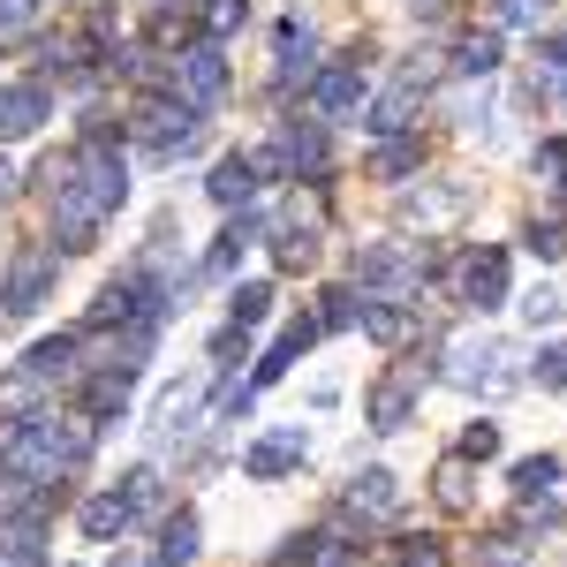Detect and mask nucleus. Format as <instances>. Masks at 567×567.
I'll use <instances>...</instances> for the list:
<instances>
[{
    "label": "nucleus",
    "instance_id": "nucleus-1",
    "mask_svg": "<svg viewBox=\"0 0 567 567\" xmlns=\"http://www.w3.org/2000/svg\"><path fill=\"white\" fill-rule=\"evenodd\" d=\"M219 91H227V61H219V45H189L175 69V99H189L197 114L219 106Z\"/></svg>",
    "mask_w": 567,
    "mask_h": 567
},
{
    "label": "nucleus",
    "instance_id": "nucleus-2",
    "mask_svg": "<svg viewBox=\"0 0 567 567\" xmlns=\"http://www.w3.org/2000/svg\"><path fill=\"white\" fill-rule=\"evenodd\" d=\"M303 446H310V439H303V424H280L272 439H258V446L243 454V470H250L258 484H272V477H288V470L303 462Z\"/></svg>",
    "mask_w": 567,
    "mask_h": 567
},
{
    "label": "nucleus",
    "instance_id": "nucleus-3",
    "mask_svg": "<svg viewBox=\"0 0 567 567\" xmlns=\"http://www.w3.org/2000/svg\"><path fill=\"white\" fill-rule=\"evenodd\" d=\"M45 288H53V250H23L8 272V318H31L45 303Z\"/></svg>",
    "mask_w": 567,
    "mask_h": 567
},
{
    "label": "nucleus",
    "instance_id": "nucleus-4",
    "mask_svg": "<svg viewBox=\"0 0 567 567\" xmlns=\"http://www.w3.org/2000/svg\"><path fill=\"white\" fill-rule=\"evenodd\" d=\"M355 106H363V69H326V76H318V84H310V114H318V122H341V114H355Z\"/></svg>",
    "mask_w": 567,
    "mask_h": 567
},
{
    "label": "nucleus",
    "instance_id": "nucleus-5",
    "mask_svg": "<svg viewBox=\"0 0 567 567\" xmlns=\"http://www.w3.org/2000/svg\"><path fill=\"white\" fill-rule=\"evenodd\" d=\"M499 296H507V258H499V250H470V258H462V303L492 310Z\"/></svg>",
    "mask_w": 567,
    "mask_h": 567
},
{
    "label": "nucleus",
    "instance_id": "nucleus-6",
    "mask_svg": "<svg viewBox=\"0 0 567 567\" xmlns=\"http://www.w3.org/2000/svg\"><path fill=\"white\" fill-rule=\"evenodd\" d=\"M416 272H424V258H416V250H401V243L363 250V258H355V280H371V288H409Z\"/></svg>",
    "mask_w": 567,
    "mask_h": 567
},
{
    "label": "nucleus",
    "instance_id": "nucleus-7",
    "mask_svg": "<svg viewBox=\"0 0 567 567\" xmlns=\"http://www.w3.org/2000/svg\"><path fill=\"white\" fill-rule=\"evenodd\" d=\"M130 386H136L130 363H106V371L84 386V416H99V424H106V416H122V409H130Z\"/></svg>",
    "mask_w": 567,
    "mask_h": 567
},
{
    "label": "nucleus",
    "instance_id": "nucleus-8",
    "mask_svg": "<svg viewBox=\"0 0 567 567\" xmlns=\"http://www.w3.org/2000/svg\"><path fill=\"white\" fill-rule=\"evenodd\" d=\"M45 122V91L23 84V91H0V144H16V136H31Z\"/></svg>",
    "mask_w": 567,
    "mask_h": 567
},
{
    "label": "nucleus",
    "instance_id": "nucleus-9",
    "mask_svg": "<svg viewBox=\"0 0 567 567\" xmlns=\"http://www.w3.org/2000/svg\"><path fill=\"white\" fill-rule=\"evenodd\" d=\"M310 341H318V326H310V318H296V326H288V333H280L272 349H265V363H258V379H250V393L272 386V379H280V371H288V363H296V355H303Z\"/></svg>",
    "mask_w": 567,
    "mask_h": 567
},
{
    "label": "nucleus",
    "instance_id": "nucleus-10",
    "mask_svg": "<svg viewBox=\"0 0 567 567\" xmlns=\"http://www.w3.org/2000/svg\"><path fill=\"white\" fill-rule=\"evenodd\" d=\"M258 235H265V213H235V219H227V235L213 243V258H205V272H235V258H243V250H250Z\"/></svg>",
    "mask_w": 567,
    "mask_h": 567
},
{
    "label": "nucleus",
    "instance_id": "nucleus-11",
    "mask_svg": "<svg viewBox=\"0 0 567 567\" xmlns=\"http://www.w3.org/2000/svg\"><path fill=\"white\" fill-rule=\"evenodd\" d=\"M205 189H213L219 205H250V197H258V159H243V152H235V159H219Z\"/></svg>",
    "mask_w": 567,
    "mask_h": 567
},
{
    "label": "nucleus",
    "instance_id": "nucleus-12",
    "mask_svg": "<svg viewBox=\"0 0 567 567\" xmlns=\"http://www.w3.org/2000/svg\"><path fill=\"white\" fill-rule=\"evenodd\" d=\"M349 507H355V515H379V523H386V515H401V492H393L386 470H363V477L349 484Z\"/></svg>",
    "mask_w": 567,
    "mask_h": 567
},
{
    "label": "nucleus",
    "instance_id": "nucleus-13",
    "mask_svg": "<svg viewBox=\"0 0 567 567\" xmlns=\"http://www.w3.org/2000/svg\"><path fill=\"white\" fill-rule=\"evenodd\" d=\"M416 159H424V136H386V144L371 152V175H379V182H401Z\"/></svg>",
    "mask_w": 567,
    "mask_h": 567
},
{
    "label": "nucleus",
    "instance_id": "nucleus-14",
    "mask_svg": "<svg viewBox=\"0 0 567 567\" xmlns=\"http://www.w3.org/2000/svg\"><path fill=\"white\" fill-rule=\"evenodd\" d=\"M409 409H416L409 379H386V386L371 393V424H379V432H401V424H409Z\"/></svg>",
    "mask_w": 567,
    "mask_h": 567
},
{
    "label": "nucleus",
    "instance_id": "nucleus-15",
    "mask_svg": "<svg viewBox=\"0 0 567 567\" xmlns=\"http://www.w3.org/2000/svg\"><path fill=\"white\" fill-rule=\"evenodd\" d=\"M454 213H462L454 189H416V197H401V219H409V227H439V219H454Z\"/></svg>",
    "mask_w": 567,
    "mask_h": 567
},
{
    "label": "nucleus",
    "instance_id": "nucleus-16",
    "mask_svg": "<svg viewBox=\"0 0 567 567\" xmlns=\"http://www.w3.org/2000/svg\"><path fill=\"white\" fill-rule=\"evenodd\" d=\"M310 69H318L310 61V31L303 23H280V84H303Z\"/></svg>",
    "mask_w": 567,
    "mask_h": 567
},
{
    "label": "nucleus",
    "instance_id": "nucleus-17",
    "mask_svg": "<svg viewBox=\"0 0 567 567\" xmlns=\"http://www.w3.org/2000/svg\"><path fill=\"white\" fill-rule=\"evenodd\" d=\"M409 326H416V318H409L401 303H363V333H371V341H386V349L409 341Z\"/></svg>",
    "mask_w": 567,
    "mask_h": 567
},
{
    "label": "nucleus",
    "instance_id": "nucleus-18",
    "mask_svg": "<svg viewBox=\"0 0 567 567\" xmlns=\"http://www.w3.org/2000/svg\"><path fill=\"white\" fill-rule=\"evenodd\" d=\"M130 529V499L106 492V499H84V537H122Z\"/></svg>",
    "mask_w": 567,
    "mask_h": 567
},
{
    "label": "nucleus",
    "instance_id": "nucleus-19",
    "mask_svg": "<svg viewBox=\"0 0 567 567\" xmlns=\"http://www.w3.org/2000/svg\"><path fill=\"white\" fill-rule=\"evenodd\" d=\"M197 553H205V545H197V515H167V529H159V560L189 567Z\"/></svg>",
    "mask_w": 567,
    "mask_h": 567
},
{
    "label": "nucleus",
    "instance_id": "nucleus-20",
    "mask_svg": "<svg viewBox=\"0 0 567 567\" xmlns=\"http://www.w3.org/2000/svg\"><path fill=\"white\" fill-rule=\"evenodd\" d=\"M39 393H45V379L23 363V371H8L0 379V416H23V409H39Z\"/></svg>",
    "mask_w": 567,
    "mask_h": 567
},
{
    "label": "nucleus",
    "instance_id": "nucleus-21",
    "mask_svg": "<svg viewBox=\"0 0 567 567\" xmlns=\"http://www.w3.org/2000/svg\"><path fill=\"white\" fill-rule=\"evenodd\" d=\"M454 69H462V76H492V69H499V39H492V31H484V39H462Z\"/></svg>",
    "mask_w": 567,
    "mask_h": 567
},
{
    "label": "nucleus",
    "instance_id": "nucleus-22",
    "mask_svg": "<svg viewBox=\"0 0 567 567\" xmlns=\"http://www.w3.org/2000/svg\"><path fill=\"white\" fill-rule=\"evenodd\" d=\"M23 363H31L39 379H53V371H69V363H76V333H61V341H39V349L23 355Z\"/></svg>",
    "mask_w": 567,
    "mask_h": 567
},
{
    "label": "nucleus",
    "instance_id": "nucleus-23",
    "mask_svg": "<svg viewBox=\"0 0 567 567\" xmlns=\"http://www.w3.org/2000/svg\"><path fill=\"white\" fill-rule=\"evenodd\" d=\"M553 484H560V462H553V454H537V462L515 470V492H523V499H545Z\"/></svg>",
    "mask_w": 567,
    "mask_h": 567
},
{
    "label": "nucleus",
    "instance_id": "nucleus-24",
    "mask_svg": "<svg viewBox=\"0 0 567 567\" xmlns=\"http://www.w3.org/2000/svg\"><path fill=\"white\" fill-rule=\"evenodd\" d=\"M523 318H529V326H560V318H567V296H560V288H529V296H523Z\"/></svg>",
    "mask_w": 567,
    "mask_h": 567
},
{
    "label": "nucleus",
    "instance_id": "nucleus-25",
    "mask_svg": "<svg viewBox=\"0 0 567 567\" xmlns=\"http://www.w3.org/2000/svg\"><path fill=\"white\" fill-rule=\"evenodd\" d=\"M243 16H250L243 0H205V31H213V45L235 39V31H243Z\"/></svg>",
    "mask_w": 567,
    "mask_h": 567
},
{
    "label": "nucleus",
    "instance_id": "nucleus-26",
    "mask_svg": "<svg viewBox=\"0 0 567 567\" xmlns=\"http://www.w3.org/2000/svg\"><path fill=\"white\" fill-rule=\"evenodd\" d=\"M197 416V386H167V401H159V432H182Z\"/></svg>",
    "mask_w": 567,
    "mask_h": 567
},
{
    "label": "nucleus",
    "instance_id": "nucleus-27",
    "mask_svg": "<svg viewBox=\"0 0 567 567\" xmlns=\"http://www.w3.org/2000/svg\"><path fill=\"white\" fill-rule=\"evenodd\" d=\"M265 310H272V288H265V280H250V288H235V326H258Z\"/></svg>",
    "mask_w": 567,
    "mask_h": 567
},
{
    "label": "nucleus",
    "instance_id": "nucleus-28",
    "mask_svg": "<svg viewBox=\"0 0 567 567\" xmlns=\"http://www.w3.org/2000/svg\"><path fill=\"white\" fill-rule=\"evenodd\" d=\"M529 379H537V386H553V393H560V386H567V341H553V349L537 355V371H529Z\"/></svg>",
    "mask_w": 567,
    "mask_h": 567
},
{
    "label": "nucleus",
    "instance_id": "nucleus-29",
    "mask_svg": "<svg viewBox=\"0 0 567 567\" xmlns=\"http://www.w3.org/2000/svg\"><path fill=\"white\" fill-rule=\"evenodd\" d=\"M439 499H446V507H470V462H446V470H439Z\"/></svg>",
    "mask_w": 567,
    "mask_h": 567
},
{
    "label": "nucleus",
    "instance_id": "nucleus-30",
    "mask_svg": "<svg viewBox=\"0 0 567 567\" xmlns=\"http://www.w3.org/2000/svg\"><path fill=\"white\" fill-rule=\"evenodd\" d=\"M477 560H484V567H523V560H529V545H523V537H492Z\"/></svg>",
    "mask_w": 567,
    "mask_h": 567
},
{
    "label": "nucleus",
    "instance_id": "nucleus-31",
    "mask_svg": "<svg viewBox=\"0 0 567 567\" xmlns=\"http://www.w3.org/2000/svg\"><path fill=\"white\" fill-rule=\"evenodd\" d=\"M122 499H130V515H144V507H159V470H136Z\"/></svg>",
    "mask_w": 567,
    "mask_h": 567
},
{
    "label": "nucleus",
    "instance_id": "nucleus-32",
    "mask_svg": "<svg viewBox=\"0 0 567 567\" xmlns=\"http://www.w3.org/2000/svg\"><path fill=\"white\" fill-rule=\"evenodd\" d=\"M477 454H499V424H470L462 432V462H477Z\"/></svg>",
    "mask_w": 567,
    "mask_h": 567
},
{
    "label": "nucleus",
    "instance_id": "nucleus-33",
    "mask_svg": "<svg viewBox=\"0 0 567 567\" xmlns=\"http://www.w3.org/2000/svg\"><path fill=\"white\" fill-rule=\"evenodd\" d=\"M401 567H446L439 537H409V545H401Z\"/></svg>",
    "mask_w": 567,
    "mask_h": 567
},
{
    "label": "nucleus",
    "instance_id": "nucleus-34",
    "mask_svg": "<svg viewBox=\"0 0 567 567\" xmlns=\"http://www.w3.org/2000/svg\"><path fill=\"white\" fill-rule=\"evenodd\" d=\"M529 167H537V182H560L567 175V144H537V159H529Z\"/></svg>",
    "mask_w": 567,
    "mask_h": 567
},
{
    "label": "nucleus",
    "instance_id": "nucleus-35",
    "mask_svg": "<svg viewBox=\"0 0 567 567\" xmlns=\"http://www.w3.org/2000/svg\"><path fill=\"white\" fill-rule=\"evenodd\" d=\"M492 16H499V23H537L545 0H492Z\"/></svg>",
    "mask_w": 567,
    "mask_h": 567
},
{
    "label": "nucleus",
    "instance_id": "nucleus-36",
    "mask_svg": "<svg viewBox=\"0 0 567 567\" xmlns=\"http://www.w3.org/2000/svg\"><path fill=\"white\" fill-rule=\"evenodd\" d=\"M529 250H537V258H560L567 235H560V227H529Z\"/></svg>",
    "mask_w": 567,
    "mask_h": 567
},
{
    "label": "nucleus",
    "instance_id": "nucleus-37",
    "mask_svg": "<svg viewBox=\"0 0 567 567\" xmlns=\"http://www.w3.org/2000/svg\"><path fill=\"white\" fill-rule=\"evenodd\" d=\"M23 16H39V0H0V23H23Z\"/></svg>",
    "mask_w": 567,
    "mask_h": 567
},
{
    "label": "nucleus",
    "instance_id": "nucleus-38",
    "mask_svg": "<svg viewBox=\"0 0 567 567\" xmlns=\"http://www.w3.org/2000/svg\"><path fill=\"white\" fill-rule=\"evenodd\" d=\"M0 567H39V553H0Z\"/></svg>",
    "mask_w": 567,
    "mask_h": 567
},
{
    "label": "nucleus",
    "instance_id": "nucleus-39",
    "mask_svg": "<svg viewBox=\"0 0 567 567\" xmlns=\"http://www.w3.org/2000/svg\"><path fill=\"white\" fill-rule=\"evenodd\" d=\"M8 189H16V167H8V159H0V197H8Z\"/></svg>",
    "mask_w": 567,
    "mask_h": 567
},
{
    "label": "nucleus",
    "instance_id": "nucleus-40",
    "mask_svg": "<svg viewBox=\"0 0 567 567\" xmlns=\"http://www.w3.org/2000/svg\"><path fill=\"white\" fill-rule=\"evenodd\" d=\"M560 106H567V84H560Z\"/></svg>",
    "mask_w": 567,
    "mask_h": 567
},
{
    "label": "nucleus",
    "instance_id": "nucleus-41",
    "mask_svg": "<svg viewBox=\"0 0 567 567\" xmlns=\"http://www.w3.org/2000/svg\"><path fill=\"white\" fill-rule=\"evenodd\" d=\"M416 8H432V0H416Z\"/></svg>",
    "mask_w": 567,
    "mask_h": 567
}]
</instances>
